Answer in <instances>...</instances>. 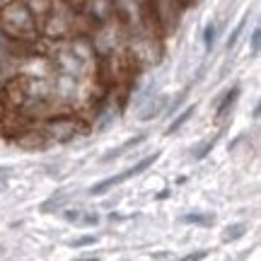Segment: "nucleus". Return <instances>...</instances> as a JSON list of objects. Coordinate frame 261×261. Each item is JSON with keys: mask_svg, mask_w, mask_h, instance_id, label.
Segmentation results:
<instances>
[{"mask_svg": "<svg viewBox=\"0 0 261 261\" xmlns=\"http://www.w3.org/2000/svg\"><path fill=\"white\" fill-rule=\"evenodd\" d=\"M0 32L15 41H32L37 37V15L24 0H15L0 10Z\"/></svg>", "mask_w": 261, "mask_h": 261, "instance_id": "1", "label": "nucleus"}, {"mask_svg": "<svg viewBox=\"0 0 261 261\" xmlns=\"http://www.w3.org/2000/svg\"><path fill=\"white\" fill-rule=\"evenodd\" d=\"M83 123L73 119V116H56V119H48L44 123V138L48 140H56V143H65V140L75 138L77 133H83Z\"/></svg>", "mask_w": 261, "mask_h": 261, "instance_id": "2", "label": "nucleus"}, {"mask_svg": "<svg viewBox=\"0 0 261 261\" xmlns=\"http://www.w3.org/2000/svg\"><path fill=\"white\" fill-rule=\"evenodd\" d=\"M158 162V155H148V158H143L136 165V167H130V169H126V172H121V174H116V177H109V179H102L99 184H94L92 189H90V194L92 196H102V194H107L109 189H114V187H119V184H123V181H128L130 177H138V174H143L145 169L150 167V165H155Z\"/></svg>", "mask_w": 261, "mask_h": 261, "instance_id": "3", "label": "nucleus"}, {"mask_svg": "<svg viewBox=\"0 0 261 261\" xmlns=\"http://www.w3.org/2000/svg\"><path fill=\"white\" fill-rule=\"evenodd\" d=\"M237 97H240V87L234 85L232 90H230V92L225 94V99L220 102V107H218V114H215V116H218V119H223L225 114H227L230 109H232V104H234V99H237Z\"/></svg>", "mask_w": 261, "mask_h": 261, "instance_id": "4", "label": "nucleus"}, {"mask_svg": "<svg viewBox=\"0 0 261 261\" xmlns=\"http://www.w3.org/2000/svg\"><path fill=\"white\" fill-rule=\"evenodd\" d=\"M194 104H191V107H187V109H184V114H179L177 119H174V121L169 123V128H167V136H172V133H174V130H179L181 128V126H184V123L189 121V119H191V116H194Z\"/></svg>", "mask_w": 261, "mask_h": 261, "instance_id": "5", "label": "nucleus"}, {"mask_svg": "<svg viewBox=\"0 0 261 261\" xmlns=\"http://www.w3.org/2000/svg\"><path fill=\"white\" fill-rule=\"evenodd\" d=\"M162 107H165V99L160 97V99H155L152 104H148V109L140 114V119H143V121H150V119H155V116L162 112Z\"/></svg>", "mask_w": 261, "mask_h": 261, "instance_id": "6", "label": "nucleus"}, {"mask_svg": "<svg viewBox=\"0 0 261 261\" xmlns=\"http://www.w3.org/2000/svg\"><path fill=\"white\" fill-rule=\"evenodd\" d=\"M138 143H143V136H136L133 140H128V143H123V145H121L119 150H112V152H107V155H104V162H107V160H114V158H121V155L126 152V150L133 148V145H138Z\"/></svg>", "mask_w": 261, "mask_h": 261, "instance_id": "7", "label": "nucleus"}, {"mask_svg": "<svg viewBox=\"0 0 261 261\" xmlns=\"http://www.w3.org/2000/svg\"><path fill=\"white\" fill-rule=\"evenodd\" d=\"M244 232H247V225H244V223H237L234 227H227V230H225L223 240H225V242H232V240H240Z\"/></svg>", "mask_w": 261, "mask_h": 261, "instance_id": "8", "label": "nucleus"}, {"mask_svg": "<svg viewBox=\"0 0 261 261\" xmlns=\"http://www.w3.org/2000/svg\"><path fill=\"white\" fill-rule=\"evenodd\" d=\"M184 223H191V225H211L213 223V218L211 215H198V213H189L181 218Z\"/></svg>", "mask_w": 261, "mask_h": 261, "instance_id": "9", "label": "nucleus"}, {"mask_svg": "<svg viewBox=\"0 0 261 261\" xmlns=\"http://www.w3.org/2000/svg\"><path fill=\"white\" fill-rule=\"evenodd\" d=\"M215 37H218V32H215V24H208V27L203 29V44H205V48H208V51L213 48Z\"/></svg>", "mask_w": 261, "mask_h": 261, "instance_id": "10", "label": "nucleus"}, {"mask_svg": "<svg viewBox=\"0 0 261 261\" xmlns=\"http://www.w3.org/2000/svg\"><path fill=\"white\" fill-rule=\"evenodd\" d=\"M259 48H261V29L256 27L252 32V54H259Z\"/></svg>", "mask_w": 261, "mask_h": 261, "instance_id": "11", "label": "nucleus"}, {"mask_svg": "<svg viewBox=\"0 0 261 261\" xmlns=\"http://www.w3.org/2000/svg\"><path fill=\"white\" fill-rule=\"evenodd\" d=\"M205 256H208V252H203V249H198V252H194V254H187L184 259H179V261H203Z\"/></svg>", "mask_w": 261, "mask_h": 261, "instance_id": "12", "label": "nucleus"}, {"mask_svg": "<svg viewBox=\"0 0 261 261\" xmlns=\"http://www.w3.org/2000/svg\"><path fill=\"white\" fill-rule=\"evenodd\" d=\"M63 218L68 220V223H80V218H83V213H80V211H65Z\"/></svg>", "mask_w": 261, "mask_h": 261, "instance_id": "13", "label": "nucleus"}, {"mask_svg": "<svg viewBox=\"0 0 261 261\" xmlns=\"http://www.w3.org/2000/svg\"><path fill=\"white\" fill-rule=\"evenodd\" d=\"M85 244H94V237H92V234L80 237V240H73V247H85Z\"/></svg>", "mask_w": 261, "mask_h": 261, "instance_id": "14", "label": "nucleus"}, {"mask_svg": "<svg viewBox=\"0 0 261 261\" xmlns=\"http://www.w3.org/2000/svg\"><path fill=\"white\" fill-rule=\"evenodd\" d=\"M77 261H99L97 256H87V259H77Z\"/></svg>", "mask_w": 261, "mask_h": 261, "instance_id": "15", "label": "nucleus"}, {"mask_svg": "<svg viewBox=\"0 0 261 261\" xmlns=\"http://www.w3.org/2000/svg\"><path fill=\"white\" fill-rule=\"evenodd\" d=\"M0 112H3V104H0Z\"/></svg>", "mask_w": 261, "mask_h": 261, "instance_id": "16", "label": "nucleus"}]
</instances>
